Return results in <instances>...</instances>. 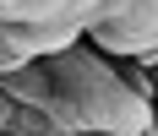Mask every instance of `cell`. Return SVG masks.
Wrapping results in <instances>:
<instances>
[{
    "mask_svg": "<svg viewBox=\"0 0 158 136\" xmlns=\"http://www.w3.org/2000/svg\"><path fill=\"white\" fill-rule=\"evenodd\" d=\"M0 136H6V125H0Z\"/></svg>",
    "mask_w": 158,
    "mask_h": 136,
    "instance_id": "3957f363",
    "label": "cell"
},
{
    "mask_svg": "<svg viewBox=\"0 0 158 136\" xmlns=\"http://www.w3.org/2000/svg\"><path fill=\"white\" fill-rule=\"evenodd\" d=\"M55 82V93L65 98V109L77 114V136L98 131V136H147L153 131V98L131 93V82L120 76V65L109 55H98L87 38H77L71 49L38 55Z\"/></svg>",
    "mask_w": 158,
    "mask_h": 136,
    "instance_id": "6da1fadb",
    "label": "cell"
},
{
    "mask_svg": "<svg viewBox=\"0 0 158 136\" xmlns=\"http://www.w3.org/2000/svg\"><path fill=\"white\" fill-rule=\"evenodd\" d=\"M98 55H109V60H131V55H153L158 44V0H126L114 16L93 22V27L82 33Z\"/></svg>",
    "mask_w": 158,
    "mask_h": 136,
    "instance_id": "7a4b0ae2",
    "label": "cell"
}]
</instances>
